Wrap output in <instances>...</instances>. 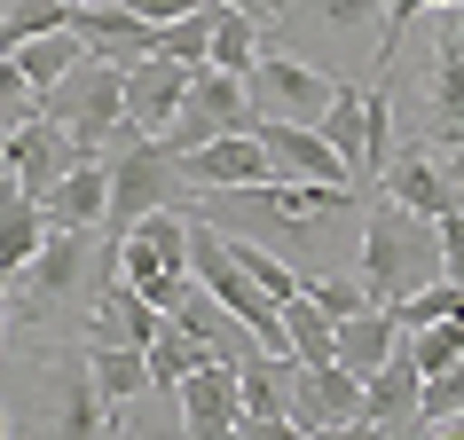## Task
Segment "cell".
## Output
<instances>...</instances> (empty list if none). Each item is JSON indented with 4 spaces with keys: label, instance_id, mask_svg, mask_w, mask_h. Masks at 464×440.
<instances>
[{
    "label": "cell",
    "instance_id": "obj_1",
    "mask_svg": "<svg viewBox=\"0 0 464 440\" xmlns=\"http://www.w3.org/2000/svg\"><path fill=\"white\" fill-rule=\"evenodd\" d=\"M354 213H362L354 181H292V173H268V181H245V189H213L205 196V220H213V228L284 252L307 283L331 275V236H339Z\"/></svg>",
    "mask_w": 464,
    "mask_h": 440
},
{
    "label": "cell",
    "instance_id": "obj_2",
    "mask_svg": "<svg viewBox=\"0 0 464 440\" xmlns=\"http://www.w3.org/2000/svg\"><path fill=\"white\" fill-rule=\"evenodd\" d=\"M354 275L370 283V307H401L410 292H425L440 268V220L410 213L401 196H370L362 205V244H354Z\"/></svg>",
    "mask_w": 464,
    "mask_h": 440
},
{
    "label": "cell",
    "instance_id": "obj_3",
    "mask_svg": "<svg viewBox=\"0 0 464 440\" xmlns=\"http://www.w3.org/2000/svg\"><path fill=\"white\" fill-rule=\"evenodd\" d=\"M102 275H119V252H95V228H48V244L16 268V315L40 330H72L79 299L102 292ZM87 315H95V299H87Z\"/></svg>",
    "mask_w": 464,
    "mask_h": 440
},
{
    "label": "cell",
    "instance_id": "obj_4",
    "mask_svg": "<svg viewBox=\"0 0 464 440\" xmlns=\"http://www.w3.org/2000/svg\"><path fill=\"white\" fill-rule=\"evenodd\" d=\"M189 166H181V149L166 134H134L126 126L119 149H111V213H102V236L126 244L134 236V220L158 213V205H189Z\"/></svg>",
    "mask_w": 464,
    "mask_h": 440
},
{
    "label": "cell",
    "instance_id": "obj_5",
    "mask_svg": "<svg viewBox=\"0 0 464 440\" xmlns=\"http://www.w3.org/2000/svg\"><path fill=\"white\" fill-rule=\"evenodd\" d=\"M40 119H55L79 149L119 142V134H126V63H111V55H87L72 79H55L48 95H40Z\"/></svg>",
    "mask_w": 464,
    "mask_h": 440
},
{
    "label": "cell",
    "instance_id": "obj_6",
    "mask_svg": "<svg viewBox=\"0 0 464 440\" xmlns=\"http://www.w3.org/2000/svg\"><path fill=\"white\" fill-rule=\"evenodd\" d=\"M213 134H260V110H252L245 72L197 63V72H189V95H181V119L166 126V142L189 158V149H197V142H213Z\"/></svg>",
    "mask_w": 464,
    "mask_h": 440
},
{
    "label": "cell",
    "instance_id": "obj_7",
    "mask_svg": "<svg viewBox=\"0 0 464 440\" xmlns=\"http://www.w3.org/2000/svg\"><path fill=\"white\" fill-rule=\"evenodd\" d=\"M284 386H292V433L299 440L354 433V425H362V378L346 362H292Z\"/></svg>",
    "mask_w": 464,
    "mask_h": 440
},
{
    "label": "cell",
    "instance_id": "obj_8",
    "mask_svg": "<svg viewBox=\"0 0 464 440\" xmlns=\"http://www.w3.org/2000/svg\"><path fill=\"white\" fill-rule=\"evenodd\" d=\"M245 87H252V110H260V119H299V126H315L323 110H331V95H339L331 72L299 63V55H276V48H260V63L245 72Z\"/></svg>",
    "mask_w": 464,
    "mask_h": 440
},
{
    "label": "cell",
    "instance_id": "obj_9",
    "mask_svg": "<svg viewBox=\"0 0 464 440\" xmlns=\"http://www.w3.org/2000/svg\"><path fill=\"white\" fill-rule=\"evenodd\" d=\"M425 134L464 142V8H433V72H425Z\"/></svg>",
    "mask_w": 464,
    "mask_h": 440
},
{
    "label": "cell",
    "instance_id": "obj_10",
    "mask_svg": "<svg viewBox=\"0 0 464 440\" xmlns=\"http://www.w3.org/2000/svg\"><path fill=\"white\" fill-rule=\"evenodd\" d=\"M417 401H425V362H417L410 330H401V346L386 354V369L362 378V425H354V433H425V425H417Z\"/></svg>",
    "mask_w": 464,
    "mask_h": 440
},
{
    "label": "cell",
    "instance_id": "obj_11",
    "mask_svg": "<svg viewBox=\"0 0 464 440\" xmlns=\"http://www.w3.org/2000/svg\"><path fill=\"white\" fill-rule=\"evenodd\" d=\"M79 158H95V149H79L72 134L55 119H40V110H32L24 126H8V173H16V189H32V196H48Z\"/></svg>",
    "mask_w": 464,
    "mask_h": 440
},
{
    "label": "cell",
    "instance_id": "obj_12",
    "mask_svg": "<svg viewBox=\"0 0 464 440\" xmlns=\"http://www.w3.org/2000/svg\"><path fill=\"white\" fill-rule=\"evenodd\" d=\"M173 401H181V425H189L197 440H228L237 425H245V386H237V362H197L181 386H173Z\"/></svg>",
    "mask_w": 464,
    "mask_h": 440
},
{
    "label": "cell",
    "instance_id": "obj_13",
    "mask_svg": "<svg viewBox=\"0 0 464 440\" xmlns=\"http://www.w3.org/2000/svg\"><path fill=\"white\" fill-rule=\"evenodd\" d=\"M197 63H173V55H134L126 63V126L134 134H166L181 119V95H189Z\"/></svg>",
    "mask_w": 464,
    "mask_h": 440
},
{
    "label": "cell",
    "instance_id": "obj_14",
    "mask_svg": "<svg viewBox=\"0 0 464 440\" xmlns=\"http://www.w3.org/2000/svg\"><path fill=\"white\" fill-rule=\"evenodd\" d=\"M63 24H72L95 55H111V63L158 55V24H150V16H134L126 0H72V16H63Z\"/></svg>",
    "mask_w": 464,
    "mask_h": 440
},
{
    "label": "cell",
    "instance_id": "obj_15",
    "mask_svg": "<svg viewBox=\"0 0 464 440\" xmlns=\"http://www.w3.org/2000/svg\"><path fill=\"white\" fill-rule=\"evenodd\" d=\"M260 142H268L276 173H292V181H354L339 149L323 142V126H299V119H260ZM362 189V181H354Z\"/></svg>",
    "mask_w": 464,
    "mask_h": 440
},
{
    "label": "cell",
    "instance_id": "obj_16",
    "mask_svg": "<svg viewBox=\"0 0 464 440\" xmlns=\"http://www.w3.org/2000/svg\"><path fill=\"white\" fill-rule=\"evenodd\" d=\"M181 166H189V189H245V181H268L276 158H268L260 134H213V142H197Z\"/></svg>",
    "mask_w": 464,
    "mask_h": 440
},
{
    "label": "cell",
    "instance_id": "obj_17",
    "mask_svg": "<svg viewBox=\"0 0 464 440\" xmlns=\"http://www.w3.org/2000/svg\"><path fill=\"white\" fill-rule=\"evenodd\" d=\"M158 322H166V307H150L126 275H102L95 315H87V346H150V339H158Z\"/></svg>",
    "mask_w": 464,
    "mask_h": 440
},
{
    "label": "cell",
    "instance_id": "obj_18",
    "mask_svg": "<svg viewBox=\"0 0 464 440\" xmlns=\"http://www.w3.org/2000/svg\"><path fill=\"white\" fill-rule=\"evenodd\" d=\"M284 369H292V354H252L237 369V386H245V425L237 433H252V440L292 433V386H284Z\"/></svg>",
    "mask_w": 464,
    "mask_h": 440
},
{
    "label": "cell",
    "instance_id": "obj_19",
    "mask_svg": "<svg viewBox=\"0 0 464 440\" xmlns=\"http://www.w3.org/2000/svg\"><path fill=\"white\" fill-rule=\"evenodd\" d=\"M40 213H48V228H102V213H111V158H79L40 196Z\"/></svg>",
    "mask_w": 464,
    "mask_h": 440
},
{
    "label": "cell",
    "instance_id": "obj_20",
    "mask_svg": "<svg viewBox=\"0 0 464 440\" xmlns=\"http://www.w3.org/2000/svg\"><path fill=\"white\" fill-rule=\"evenodd\" d=\"M378 189L401 196V205H410V213H425V220H440L449 205H457V189H449V173H440V149H433V142H425V149H401V158H386Z\"/></svg>",
    "mask_w": 464,
    "mask_h": 440
},
{
    "label": "cell",
    "instance_id": "obj_21",
    "mask_svg": "<svg viewBox=\"0 0 464 440\" xmlns=\"http://www.w3.org/2000/svg\"><path fill=\"white\" fill-rule=\"evenodd\" d=\"M315 126H323V142L354 166V181H370V87L339 79V95H331V110H323Z\"/></svg>",
    "mask_w": 464,
    "mask_h": 440
},
{
    "label": "cell",
    "instance_id": "obj_22",
    "mask_svg": "<svg viewBox=\"0 0 464 440\" xmlns=\"http://www.w3.org/2000/svg\"><path fill=\"white\" fill-rule=\"evenodd\" d=\"M40 244H48V213H40V196L16 189V173H0V268L16 275Z\"/></svg>",
    "mask_w": 464,
    "mask_h": 440
},
{
    "label": "cell",
    "instance_id": "obj_23",
    "mask_svg": "<svg viewBox=\"0 0 464 440\" xmlns=\"http://www.w3.org/2000/svg\"><path fill=\"white\" fill-rule=\"evenodd\" d=\"M393 346H401V322H393L386 307H354V315H339V362L354 369V378L386 369Z\"/></svg>",
    "mask_w": 464,
    "mask_h": 440
},
{
    "label": "cell",
    "instance_id": "obj_24",
    "mask_svg": "<svg viewBox=\"0 0 464 440\" xmlns=\"http://www.w3.org/2000/svg\"><path fill=\"white\" fill-rule=\"evenodd\" d=\"M87 55H95V48H87L72 24H55V32H40V40H24V48H16V63H24V79L40 87V95H48L55 79H72Z\"/></svg>",
    "mask_w": 464,
    "mask_h": 440
},
{
    "label": "cell",
    "instance_id": "obj_25",
    "mask_svg": "<svg viewBox=\"0 0 464 440\" xmlns=\"http://www.w3.org/2000/svg\"><path fill=\"white\" fill-rule=\"evenodd\" d=\"M142 354H150V386H166V393H173V386H181V378H189V369H197V362H213V346L197 339L189 322H173V315H166V322H158V339H150V346H142Z\"/></svg>",
    "mask_w": 464,
    "mask_h": 440
},
{
    "label": "cell",
    "instance_id": "obj_26",
    "mask_svg": "<svg viewBox=\"0 0 464 440\" xmlns=\"http://www.w3.org/2000/svg\"><path fill=\"white\" fill-rule=\"evenodd\" d=\"M284 330H292V362H339V322L315 307V292L284 299Z\"/></svg>",
    "mask_w": 464,
    "mask_h": 440
},
{
    "label": "cell",
    "instance_id": "obj_27",
    "mask_svg": "<svg viewBox=\"0 0 464 440\" xmlns=\"http://www.w3.org/2000/svg\"><path fill=\"white\" fill-rule=\"evenodd\" d=\"M220 8H228V0H197L189 16L158 24V55H173V63H213V32H220Z\"/></svg>",
    "mask_w": 464,
    "mask_h": 440
},
{
    "label": "cell",
    "instance_id": "obj_28",
    "mask_svg": "<svg viewBox=\"0 0 464 440\" xmlns=\"http://www.w3.org/2000/svg\"><path fill=\"white\" fill-rule=\"evenodd\" d=\"M102 401H111V393L95 386V369L79 362L72 378H63V409H55V433H72V440H95L102 425H111V416H102Z\"/></svg>",
    "mask_w": 464,
    "mask_h": 440
},
{
    "label": "cell",
    "instance_id": "obj_29",
    "mask_svg": "<svg viewBox=\"0 0 464 440\" xmlns=\"http://www.w3.org/2000/svg\"><path fill=\"white\" fill-rule=\"evenodd\" d=\"M87 369H95V386L111 393V401H134V393L150 386V354L142 346H87Z\"/></svg>",
    "mask_w": 464,
    "mask_h": 440
},
{
    "label": "cell",
    "instance_id": "obj_30",
    "mask_svg": "<svg viewBox=\"0 0 464 440\" xmlns=\"http://www.w3.org/2000/svg\"><path fill=\"white\" fill-rule=\"evenodd\" d=\"M260 16H245V8H220V32H213V63L220 72H252L260 63Z\"/></svg>",
    "mask_w": 464,
    "mask_h": 440
},
{
    "label": "cell",
    "instance_id": "obj_31",
    "mask_svg": "<svg viewBox=\"0 0 464 440\" xmlns=\"http://www.w3.org/2000/svg\"><path fill=\"white\" fill-rule=\"evenodd\" d=\"M63 16H72V0H8V16H0V55H16L24 40L55 32Z\"/></svg>",
    "mask_w": 464,
    "mask_h": 440
},
{
    "label": "cell",
    "instance_id": "obj_32",
    "mask_svg": "<svg viewBox=\"0 0 464 440\" xmlns=\"http://www.w3.org/2000/svg\"><path fill=\"white\" fill-rule=\"evenodd\" d=\"M457 416H464V354L449 369H433V378H425V401H417V425H425V433H449Z\"/></svg>",
    "mask_w": 464,
    "mask_h": 440
},
{
    "label": "cell",
    "instance_id": "obj_33",
    "mask_svg": "<svg viewBox=\"0 0 464 440\" xmlns=\"http://www.w3.org/2000/svg\"><path fill=\"white\" fill-rule=\"evenodd\" d=\"M410 346H417V362H425V378L449 369L464 354V315H440V322H425V330H410Z\"/></svg>",
    "mask_w": 464,
    "mask_h": 440
},
{
    "label": "cell",
    "instance_id": "obj_34",
    "mask_svg": "<svg viewBox=\"0 0 464 440\" xmlns=\"http://www.w3.org/2000/svg\"><path fill=\"white\" fill-rule=\"evenodd\" d=\"M32 110H40V87L24 79V63H16V55H0V134H8V126H24Z\"/></svg>",
    "mask_w": 464,
    "mask_h": 440
},
{
    "label": "cell",
    "instance_id": "obj_35",
    "mask_svg": "<svg viewBox=\"0 0 464 440\" xmlns=\"http://www.w3.org/2000/svg\"><path fill=\"white\" fill-rule=\"evenodd\" d=\"M307 292H315V307H323L331 322H339V315H354V307H370V283H362V275H315Z\"/></svg>",
    "mask_w": 464,
    "mask_h": 440
},
{
    "label": "cell",
    "instance_id": "obj_36",
    "mask_svg": "<svg viewBox=\"0 0 464 440\" xmlns=\"http://www.w3.org/2000/svg\"><path fill=\"white\" fill-rule=\"evenodd\" d=\"M440 268L464 283V205H449V213H440Z\"/></svg>",
    "mask_w": 464,
    "mask_h": 440
},
{
    "label": "cell",
    "instance_id": "obj_37",
    "mask_svg": "<svg viewBox=\"0 0 464 440\" xmlns=\"http://www.w3.org/2000/svg\"><path fill=\"white\" fill-rule=\"evenodd\" d=\"M323 16H331V24H362L370 8H386V0H315Z\"/></svg>",
    "mask_w": 464,
    "mask_h": 440
},
{
    "label": "cell",
    "instance_id": "obj_38",
    "mask_svg": "<svg viewBox=\"0 0 464 440\" xmlns=\"http://www.w3.org/2000/svg\"><path fill=\"white\" fill-rule=\"evenodd\" d=\"M134 16H150V24H173V16H189L197 0H126Z\"/></svg>",
    "mask_w": 464,
    "mask_h": 440
},
{
    "label": "cell",
    "instance_id": "obj_39",
    "mask_svg": "<svg viewBox=\"0 0 464 440\" xmlns=\"http://www.w3.org/2000/svg\"><path fill=\"white\" fill-rule=\"evenodd\" d=\"M440 149V173H449V189H457V205H464V142L449 149V142H433Z\"/></svg>",
    "mask_w": 464,
    "mask_h": 440
},
{
    "label": "cell",
    "instance_id": "obj_40",
    "mask_svg": "<svg viewBox=\"0 0 464 440\" xmlns=\"http://www.w3.org/2000/svg\"><path fill=\"white\" fill-rule=\"evenodd\" d=\"M8 283H16V275H8V268H0V322H8Z\"/></svg>",
    "mask_w": 464,
    "mask_h": 440
},
{
    "label": "cell",
    "instance_id": "obj_41",
    "mask_svg": "<svg viewBox=\"0 0 464 440\" xmlns=\"http://www.w3.org/2000/svg\"><path fill=\"white\" fill-rule=\"evenodd\" d=\"M433 8H464V0H425V16H433Z\"/></svg>",
    "mask_w": 464,
    "mask_h": 440
},
{
    "label": "cell",
    "instance_id": "obj_42",
    "mask_svg": "<svg viewBox=\"0 0 464 440\" xmlns=\"http://www.w3.org/2000/svg\"><path fill=\"white\" fill-rule=\"evenodd\" d=\"M0 440H8V409H0Z\"/></svg>",
    "mask_w": 464,
    "mask_h": 440
},
{
    "label": "cell",
    "instance_id": "obj_43",
    "mask_svg": "<svg viewBox=\"0 0 464 440\" xmlns=\"http://www.w3.org/2000/svg\"><path fill=\"white\" fill-rule=\"evenodd\" d=\"M457 433H464V416H457Z\"/></svg>",
    "mask_w": 464,
    "mask_h": 440
}]
</instances>
